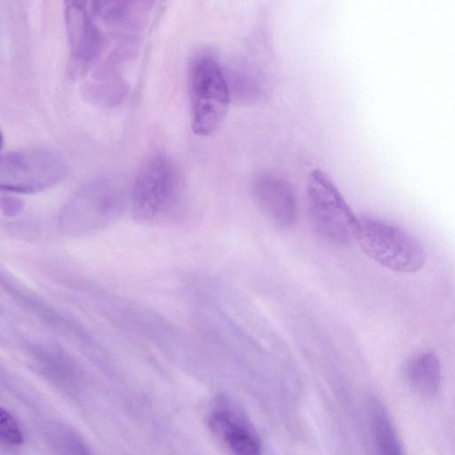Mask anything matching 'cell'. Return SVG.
<instances>
[{
    "label": "cell",
    "mask_w": 455,
    "mask_h": 455,
    "mask_svg": "<svg viewBox=\"0 0 455 455\" xmlns=\"http://www.w3.org/2000/svg\"><path fill=\"white\" fill-rule=\"evenodd\" d=\"M355 241L369 258L397 273H415L426 260L414 236L382 220L360 217Z\"/></svg>",
    "instance_id": "obj_6"
},
{
    "label": "cell",
    "mask_w": 455,
    "mask_h": 455,
    "mask_svg": "<svg viewBox=\"0 0 455 455\" xmlns=\"http://www.w3.org/2000/svg\"><path fill=\"white\" fill-rule=\"evenodd\" d=\"M183 181L175 163L164 154L149 156L140 167L130 188V209L141 225L174 221L183 204Z\"/></svg>",
    "instance_id": "obj_1"
},
{
    "label": "cell",
    "mask_w": 455,
    "mask_h": 455,
    "mask_svg": "<svg viewBox=\"0 0 455 455\" xmlns=\"http://www.w3.org/2000/svg\"><path fill=\"white\" fill-rule=\"evenodd\" d=\"M252 197L260 212L279 228H289L297 218V201L292 188L280 177L259 173L251 185Z\"/></svg>",
    "instance_id": "obj_9"
},
{
    "label": "cell",
    "mask_w": 455,
    "mask_h": 455,
    "mask_svg": "<svg viewBox=\"0 0 455 455\" xmlns=\"http://www.w3.org/2000/svg\"><path fill=\"white\" fill-rule=\"evenodd\" d=\"M69 172L66 156L55 148L35 146L13 149L0 158V187L8 192L31 194L61 181Z\"/></svg>",
    "instance_id": "obj_4"
},
{
    "label": "cell",
    "mask_w": 455,
    "mask_h": 455,
    "mask_svg": "<svg viewBox=\"0 0 455 455\" xmlns=\"http://www.w3.org/2000/svg\"><path fill=\"white\" fill-rule=\"evenodd\" d=\"M24 203L20 198L12 196H1V208L4 214L8 216L16 215L23 208Z\"/></svg>",
    "instance_id": "obj_16"
},
{
    "label": "cell",
    "mask_w": 455,
    "mask_h": 455,
    "mask_svg": "<svg viewBox=\"0 0 455 455\" xmlns=\"http://www.w3.org/2000/svg\"><path fill=\"white\" fill-rule=\"evenodd\" d=\"M210 425L233 455H262L256 433L234 410L218 406L211 414Z\"/></svg>",
    "instance_id": "obj_11"
},
{
    "label": "cell",
    "mask_w": 455,
    "mask_h": 455,
    "mask_svg": "<svg viewBox=\"0 0 455 455\" xmlns=\"http://www.w3.org/2000/svg\"><path fill=\"white\" fill-rule=\"evenodd\" d=\"M307 197L310 222L319 236L338 245L355 241L359 218L323 171L315 169L308 175Z\"/></svg>",
    "instance_id": "obj_5"
},
{
    "label": "cell",
    "mask_w": 455,
    "mask_h": 455,
    "mask_svg": "<svg viewBox=\"0 0 455 455\" xmlns=\"http://www.w3.org/2000/svg\"><path fill=\"white\" fill-rule=\"evenodd\" d=\"M130 206V189L111 180H100L77 190L58 215L60 232L79 237L103 230L116 222Z\"/></svg>",
    "instance_id": "obj_2"
},
{
    "label": "cell",
    "mask_w": 455,
    "mask_h": 455,
    "mask_svg": "<svg viewBox=\"0 0 455 455\" xmlns=\"http://www.w3.org/2000/svg\"><path fill=\"white\" fill-rule=\"evenodd\" d=\"M49 438L60 455H93L86 442L68 427H54L50 431Z\"/></svg>",
    "instance_id": "obj_14"
},
{
    "label": "cell",
    "mask_w": 455,
    "mask_h": 455,
    "mask_svg": "<svg viewBox=\"0 0 455 455\" xmlns=\"http://www.w3.org/2000/svg\"><path fill=\"white\" fill-rule=\"evenodd\" d=\"M370 414L377 454L404 455L397 432L383 404L372 400Z\"/></svg>",
    "instance_id": "obj_13"
},
{
    "label": "cell",
    "mask_w": 455,
    "mask_h": 455,
    "mask_svg": "<svg viewBox=\"0 0 455 455\" xmlns=\"http://www.w3.org/2000/svg\"><path fill=\"white\" fill-rule=\"evenodd\" d=\"M64 19L70 55L80 68L91 67L107 44L92 2L67 1Z\"/></svg>",
    "instance_id": "obj_7"
},
{
    "label": "cell",
    "mask_w": 455,
    "mask_h": 455,
    "mask_svg": "<svg viewBox=\"0 0 455 455\" xmlns=\"http://www.w3.org/2000/svg\"><path fill=\"white\" fill-rule=\"evenodd\" d=\"M1 284L11 299L50 330L84 344L93 345V337L76 320L59 310L44 298L2 273Z\"/></svg>",
    "instance_id": "obj_8"
},
{
    "label": "cell",
    "mask_w": 455,
    "mask_h": 455,
    "mask_svg": "<svg viewBox=\"0 0 455 455\" xmlns=\"http://www.w3.org/2000/svg\"><path fill=\"white\" fill-rule=\"evenodd\" d=\"M0 440L8 446H19L23 442V434L18 422L3 408L0 411Z\"/></svg>",
    "instance_id": "obj_15"
},
{
    "label": "cell",
    "mask_w": 455,
    "mask_h": 455,
    "mask_svg": "<svg viewBox=\"0 0 455 455\" xmlns=\"http://www.w3.org/2000/svg\"><path fill=\"white\" fill-rule=\"evenodd\" d=\"M25 351L35 369L52 382L63 387L79 382L81 371L77 363L60 345L33 340L26 344Z\"/></svg>",
    "instance_id": "obj_10"
},
{
    "label": "cell",
    "mask_w": 455,
    "mask_h": 455,
    "mask_svg": "<svg viewBox=\"0 0 455 455\" xmlns=\"http://www.w3.org/2000/svg\"><path fill=\"white\" fill-rule=\"evenodd\" d=\"M404 375L411 389L424 397L435 395L441 382V366L432 351L411 355L404 366Z\"/></svg>",
    "instance_id": "obj_12"
},
{
    "label": "cell",
    "mask_w": 455,
    "mask_h": 455,
    "mask_svg": "<svg viewBox=\"0 0 455 455\" xmlns=\"http://www.w3.org/2000/svg\"><path fill=\"white\" fill-rule=\"evenodd\" d=\"M191 128L195 134L212 135L223 122L230 103V89L218 59L209 52L196 53L188 68Z\"/></svg>",
    "instance_id": "obj_3"
}]
</instances>
